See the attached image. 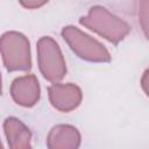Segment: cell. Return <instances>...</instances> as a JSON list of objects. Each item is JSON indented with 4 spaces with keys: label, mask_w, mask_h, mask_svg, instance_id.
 <instances>
[{
    "label": "cell",
    "mask_w": 149,
    "mask_h": 149,
    "mask_svg": "<svg viewBox=\"0 0 149 149\" xmlns=\"http://www.w3.org/2000/svg\"><path fill=\"white\" fill-rule=\"evenodd\" d=\"M141 86L144 91V93L149 97V69H147L142 76V79H141Z\"/></svg>",
    "instance_id": "cell-10"
},
{
    "label": "cell",
    "mask_w": 149,
    "mask_h": 149,
    "mask_svg": "<svg viewBox=\"0 0 149 149\" xmlns=\"http://www.w3.org/2000/svg\"><path fill=\"white\" fill-rule=\"evenodd\" d=\"M45 2H21V5H23L24 7H28V8H31V7H38V6H42L44 5Z\"/></svg>",
    "instance_id": "cell-11"
},
{
    "label": "cell",
    "mask_w": 149,
    "mask_h": 149,
    "mask_svg": "<svg viewBox=\"0 0 149 149\" xmlns=\"http://www.w3.org/2000/svg\"><path fill=\"white\" fill-rule=\"evenodd\" d=\"M48 93L51 105L61 112H70L77 108L83 98L81 90L72 83H55L48 87Z\"/></svg>",
    "instance_id": "cell-5"
},
{
    "label": "cell",
    "mask_w": 149,
    "mask_h": 149,
    "mask_svg": "<svg viewBox=\"0 0 149 149\" xmlns=\"http://www.w3.org/2000/svg\"><path fill=\"white\" fill-rule=\"evenodd\" d=\"M3 130L9 149H31V133L19 119L7 118L3 122Z\"/></svg>",
    "instance_id": "cell-8"
},
{
    "label": "cell",
    "mask_w": 149,
    "mask_h": 149,
    "mask_svg": "<svg viewBox=\"0 0 149 149\" xmlns=\"http://www.w3.org/2000/svg\"><path fill=\"white\" fill-rule=\"evenodd\" d=\"M13 100L23 107H33L40 99V84L35 74L29 73L17 77L10 85Z\"/></svg>",
    "instance_id": "cell-6"
},
{
    "label": "cell",
    "mask_w": 149,
    "mask_h": 149,
    "mask_svg": "<svg viewBox=\"0 0 149 149\" xmlns=\"http://www.w3.org/2000/svg\"><path fill=\"white\" fill-rule=\"evenodd\" d=\"M62 36L79 58L98 63H106L111 61L108 50L97 40L92 38L78 28L73 26L64 27L62 30Z\"/></svg>",
    "instance_id": "cell-3"
},
{
    "label": "cell",
    "mask_w": 149,
    "mask_h": 149,
    "mask_svg": "<svg viewBox=\"0 0 149 149\" xmlns=\"http://www.w3.org/2000/svg\"><path fill=\"white\" fill-rule=\"evenodd\" d=\"M47 144L49 149H78L80 134L73 126L57 125L50 130Z\"/></svg>",
    "instance_id": "cell-7"
},
{
    "label": "cell",
    "mask_w": 149,
    "mask_h": 149,
    "mask_svg": "<svg viewBox=\"0 0 149 149\" xmlns=\"http://www.w3.org/2000/svg\"><path fill=\"white\" fill-rule=\"evenodd\" d=\"M37 59L38 68L43 77L49 81H58L66 73V64L57 42L43 36L37 42Z\"/></svg>",
    "instance_id": "cell-4"
},
{
    "label": "cell",
    "mask_w": 149,
    "mask_h": 149,
    "mask_svg": "<svg viewBox=\"0 0 149 149\" xmlns=\"http://www.w3.org/2000/svg\"><path fill=\"white\" fill-rule=\"evenodd\" d=\"M79 23L95 31L112 43H119L130 31L129 24L109 13L105 7H92L86 16L79 19Z\"/></svg>",
    "instance_id": "cell-1"
},
{
    "label": "cell",
    "mask_w": 149,
    "mask_h": 149,
    "mask_svg": "<svg viewBox=\"0 0 149 149\" xmlns=\"http://www.w3.org/2000/svg\"><path fill=\"white\" fill-rule=\"evenodd\" d=\"M137 5V15H139V23L149 40V1H139Z\"/></svg>",
    "instance_id": "cell-9"
},
{
    "label": "cell",
    "mask_w": 149,
    "mask_h": 149,
    "mask_svg": "<svg viewBox=\"0 0 149 149\" xmlns=\"http://www.w3.org/2000/svg\"><path fill=\"white\" fill-rule=\"evenodd\" d=\"M1 56L7 71H28L31 68L28 38L17 31H7L0 41Z\"/></svg>",
    "instance_id": "cell-2"
}]
</instances>
